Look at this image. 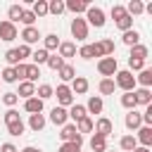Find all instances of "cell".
<instances>
[{
	"instance_id": "obj_1",
	"label": "cell",
	"mask_w": 152,
	"mask_h": 152,
	"mask_svg": "<svg viewBox=\"0 0 152 152\" xmlns=\"http://www.w3.org/2000/svg\"><path fill=\"white\" fill-rule=\"evenodd\" d=\"M112 81H114V86H116V88H121L124 93H133V90L138 88L135 76H133L128 69H119V71L114 74V78H112Z\"/></svg>"
},
{
	"instance_id": "obj_2",
	"label": "cell",
	"mask_w": 152,
	"mask_h": 152,
	"mask_svg": "<svg viewBox=\"0 0 152 152\" xmlns=\"http://www.w3.org/2000/svg\"><path fill=\"white\" fill-rule=\"evenodd\" d=\"M83 19H86V24H88V26H95V28H102V26H104V21H107L104 10H102V7H93V5L86 10V17H83Z\"/></svg>"
},
{
	"instance_id": "obj_3",
	"label": "cell",
	"mask_w": 152,
	"mask_h": 152,
	"mask_svg": "<svg viewBox=\"0 0 152 152\" xmlns=\"http://www.w3.org/2000/svg\"><path fill=\"white\" fill-rule=\"evenodd\" d=\"M52 97H57V107H71L74 104V93H71V88L66 86V83H59L57 88H55V93H52Z\"/></svg>"
},
{
	"instance_id": "obj_4",
	"label": "cell",
	"mask_w": 152,
	"mask_h": 152,
	"mask_svg": "<svg viewBox=\"0 0 152 152\" xmlns=\"http://www.w3.org/2000/svg\"><path fill=\"white\" fill-rule=\"evenodd\" d=\"M97 71L102 74V78H114V74L119 71L116 57H102V59H97Z\"/></svg>"
},
{
	"instance_id": "obj_5",
	"label": "cell",
	"mask_w": 152,
	"mask_h": 152,
	"mask_svg": "<svg viewBox=\"0 0 152 152\" xmlns=\"http://www.w3.org/2000/svg\"><path fill=\"white\" fill-rule=\"evenodd\" d=\"M59 140L62 142H76V145H83V135L76 131V124H64L59 128Z\"/></svg>"
},
{
	"instance_id": "obj_6",
	"label": "cell",
	"mask_w": 152,
	"mask_h": 152,
	"mask_svg": "<svg viewBox=\"0 0 152 152\" xmlns=\"http://www.w3.org/2000/svg\"><path fill=\"white\" fill-rule=\"evenodd\" d=\"M69 31H71V36H74L78 43H83V40L88 38V24H86V19H83V17H74Z\"/></svg>"
},
{
	"instance_id": "obj_7",
	"label": "cell",
	"mask_w": 152,
	"mask_h": 152,
	"mask_svg": "<svg viewBox=\"0 0 152 152\" xmlns=\"http://www.w3.org/2000/svg\"><path fill=\"white\" fill-rule=\"evenodd\" d=\"M93 131H95L97 135H102V138H109V135L114 133V124H112V119H107V116H97Z\"/></svg>"
},
{
	"instance_id": "obj_8",
	"label": "cell",
	"mask_w": 152,
	"mask_h": 152,
	"mask_svg": "<svg viewBox=\"0 0 152 152\" xmlns=\"http://www.w3.org/2000/svg\"><path fill=\"white\" fill-rule=\"evenodd\" d=\"M17 36H19V31H17V24H10L7 19H2V21H0V40H5V43H12Z\"/></svg>"
},
{
	"instance_id": "obj_9",
	"label": "cell",
	"mask_w": 152,
	"mask_h": 152,
	"mask_svg": "<svg viewBox=\"0 0 152 152\" xmlns=\"http://www.w3.org/2000/svg\"><path fill=\"white\" fill-rule=\"evenodd\" d=\"M124 124H126V128H128V131H133V133H135V131L142 126V112H138V109H131V112L126 114Z\"/></svg>"
},
{
	"instance_id": "obj_10",
	"label": "cell",
	"mask_w": 152,
	"mask_h": 152,
	"mask_svg": "<svg viewBox=\"0 0 152 152\" xmlns=\"http://www.w3.org/2000/svg\"><path fill=\"white\" fill-rule=\"evenodd\" d=\"M90 7V2H86V0H66L64 2V10H69L74 17H81V14H86V10Z\"/></svg>"
},
{
	"instance_id": "obj_11",
	"label": "cell",
	"mask_w": 152,
	"mask_h": 152,
	"mask_svg": "<svg viewBox=\"0 0 152 152\" xmlns=\"http://www.w3.org/2000/svg\"><path fill=\"white\" fill-rule=\"evenodd\" d=\"M43 36H40V31L36 28V26H24V31H21V40H24V45H33V43H38Z\"/></svg>"
},
{
	"instance_id": "obj_12",
	"label": "cell",
	"mask_w": 152,
	"mask_h": 152,
	"mask_svg": "<svg viewBox=\"0 0 152 152\" xmlns=\"http://www.w3.org/2000/svg\"><path fill=\"white\" fill-rule=\"evenodd\" d=\"M69 88H71V93H74V95H86V93H88V88H90V83H88V78H86V76H76V78L69 83Z\"/></svg>"
},
{
	"instance_id": "obj_13",
	"label": "cell",
	"mask_w": 152,
	"mask_h": 152,
	"mask_svg": "<svg viewBox=\"0 0 152 152\" xmlns=\"http://www.w3.org/2000/svg\"><path fill=\"white\" fill-rule=\"evenodd\" d=\"M43 107H45V102L38 100L36 95L28 97V100H24V112H28V116L31 114H43Z\"/></svg>"
},
{
	"instance_id": "obj_14",
	"label": "cell",
	"mask_w": 152,
	"mask_h": 152,
	"mask_svg": "<svg viewBox=\"0 0 152 152\" xmlns=\"http://www.w3.org/2000/svg\"><path fill=\"white\" fill-rule=\"evenodd\" d=\"M50 121L55 124V126H64V124H69V114H66V109L64 107H52V112H50Z\"/></svg>"
},
{
	"instance_id": "obj_15",
	"label": "cell",
	"mask_w": 152,
	"mask_h": 152,
	"mask_svg": "<svg viewBox=\"0 0 152 152\" xmlns=\"http://www.w3.org/2000/svg\"><path fill=\"white\" fill-rule=\"evenodd\" d=\"M135 140L140 142V147H150L152 145V126H140L135 131Z\"/></svg>"
},
{
	"instance_id": "obj_16",
	"label": "cell",
	"mask_w": 152,
	"mask_h": 152,
	"mask_svg": "<svg viewBox=\"0 0 152 152\" xmlns=\"http://www.w3.org/2000/svg\"><path fill=\"white\" fill-rule=\"evenodd\" d=\"M57 55H59L62 59H71V57H76V43H71V40H62L59 48H57Z\"/></svg>"
},
{
	"instance_id": "obj_17",
	"label": "cell",
	"mask_w": 152,
	"mask_h": 152,
	"mask_svg": "<svg viewBox=\"0 0 152 152\" xmlns=\"http://www.w3.org/2000/svg\"><path fill=\"white\" fill-rule=\"evenodd\" d=\"M83 107H86L88 116H90V114H102L104 102H102V97H100V95H93V97H88V104H83Z\"/></svg>"
},
{
	"instance_id": "obj_18",
	"label": "cell",
	"mask_w": 152,
	"mask_h": 152,
	"mask_svg": "<svg viewBox=\"0 0 152 152\" xmlns=\"http://www.w3.org/2000/svg\"><path fill=\"white\" fill-rule=\"evenodd\" d=\"M133 97H135V104H142V107L152 104V93H150V88H135V90H133Z\"/></svg>"
},
{
	"instance_id": "obj_19",
	"label": "cell",
	"mask_w": 152,
	"mask_h": 152,
	"mask_svg": "<svg viewBox=\"0 0 152 152\" xmlns=\"http://www.w3.org/2000/svg\"><path fill=\"white\" fill-rule=\"evenodd\" d=\"M126 14L133 19V17H140V14H145V2L142 0H131L128 5H126Z\"/></svg>"
},
{
	"instance_id": "obj_20",
	"label": "cell",
	"mask_w": 152,
	"mask_h": 152,
	"mask_svg": "<svg viewBox=\"0 0 152 152\" xmlns=\"http://www.w3.org/2000/svg\"><path fill=\"white\" fill-rule=\"evenodd\" d=\"M66 114H69V119H71L74 124L88 116V112H86V107H83V104H76V102H74V104H71V107L66 109Z\"/></svg>"
},
{
	"instance_id": "obj_21",
	"label": "cell",
	"mask_w": 152,
	"mask_h": 152,
	"mask_svg": "<svg viewBox=\"0 0 152 152\" xmlns=\"http://www.w3.org/2000/svg\"><path fill=\"white\" fill-rule=\"evenodd\" d=\"M45 124H48V119H45L43 114H31V116H28V128H31L33 133H40V131L45 128Z\"/></svg>"
},
{
	"instance_id": "obj_22",
	"label": "cell",
	"mask_w": 152,
	"mask_h": 152,
	"mask_svg": "<svg viewBox=\"0 0 152 152\" xmlns=\"http://www.w3.org/2000/svg\"><path fill=\"white\" fill-rule=\"evenodd\" d=\"M57 76L62 78V83H66V86H69V83H71V81L76 78V69H74L71 64H66V62H64V66H62V69L57 71Z\"/></svg>"
},
{
	"instance_id": "obj_23",
	"label": "cell",
	"mask_w": 152,
	"mask_h": 152,
	"mask_svg": "<svg viewBox=\"0 0 152 152\" xmlns=\"http://www.w3.org/2000/svg\"><path fill=\"white\" fill-rule=\"evenodd\" d=\"M33 95H36V83H31V81H21V83H19V93H17V97L28 100V97H33Z\"/></svg>"
},
{
	"instance_id": "obj_24",
	"label": "cell",
	"mask_w": 152,
	"mask_h": 152,
	"mask_svg": "<svg viewBox=\"0 0 152 152\" xmlns=\"http://www.w3.org/2000/svg\"><path fill=\"white\" fill-rule=\"evenodd\" d=\"M121 43H124V45H128V48H133V45H138V43H140V31H135V28H131V31H126V33H121Z\"/></svg>"
},
{
	"instance_id": "obj_25",
	"label": "cell",
	"mask_w": 152,
	"mask_h": 152,
	"mask_svg": "<svg viewBox=\"0 0 152 152\" xmlns=\"http://www.w3.org/2000/svg\"><path fill=\"white\" fill-rule=\"evenodd\" d=\"M24 10H26V7H21V5H10V7H7V21H10V24H17V21L21 19Z\"/></svg>"
},
{
	"instance_id": "obj_26",
	"label": "cell",
	"mask_w": 152,
	"mask_h": 152,
	"mask_svg": "<svg viewBox=\"0 0 152 152\" xmlns=\"http://www.w3.org/2000/svg\"><path fill=\"white\" fill-rule=\"evenodd\" d=\"M59 43H62V40H59L57 33H48V36H43V50H48V52H50V50H57Z\"/></svg>"
},
{
	"instance_id": "obj_27",
	"label": "cell",
	"mask_w": 152,
	"mask_h": 152,
	"mask_svg": "<svg viewBox=\"0 0 152 152\" xmlns=\"http://www.w3.org/2000/svg\"><path fill=\"white\" fill-rule=\"evenodd\" d=\"M147 55H150V48L147 45H142V43H138V45H133L131 48V59H147Z\"/></svg>"
},
{
	"instance_id": "obj_28",
	"label": "cell",
	"mask_w": 152,
	"mask_h": 152,
	"mask_svg": "<svg viewBox=\"0 0 152 152\" xmlns=\"http://www.w3.org/2000/svg\"><path fill=\"white\" fill-rule=\"evenodd\" d=\"M119 147H121L124 152H133V150L138 147V140H135V135H133V133H128V135H124V138L119 140Z\"/></svg>"
},
{
	"instance_id": "obj_29",
	"label": "cell",
	"mask_w": 152,
	"mask_h": 152,
	"mask_svg": "<svg viewBox=\"0 0 152 152\" xmlns=\"http://www.w3.org/2000/svg\"><path fill=\"white\" fill-rule=\"evenodd\" d=\"M90 150H93V152H107V138L93 133V138H90Z\"/></svg>"
},
{
	"instance_id": "obj_30",
	"label": "cell",
	"mask_w": 152,
	"mask_h": 152,
	"mask_svg": "<svg viewBox=\"0 0 152 152\" xmlns=\"http://www.w3.org/2000/svg\"><path fill=\"white\" fill-rule=\"evenodd\" d=\"M135 83H140L142 88H150L152 86V69H142V71H138V76H135Z\"/></svg>"
},
{
	"instance_id": "obj_31",
	"label": "cell",
	"mask_w": 152,
	"mask_h": 152,
	"mask_svg": "<svg viewBox=\"0 0 152 152\" xmlns=\"http://www.w3.org/2000/svg\"><path fill=\"white\" fill-rule=\"evenodd\" d=\"M52 93H55V88H52L50 83H40V86L36 88V97H38V100H43V102H45V100H50V97H52Z\"/></svg>"
},
{
	"instance_id": "obj_32",
	"label": "cell",
	"mask_w": 152,
	"mask_h": 152,
	"mask_svg": "<svg viewBox=\"0 0 152 152\" xmlns=\"http://www.w3.org/2000/svg\"><path fill=\"white\" fill-rule=\"evenodd\" d=\"M24 131H26V124L19 119V121H12V124H7V133L12 135V138H19V135H24Z\"/></svg>"
},
{
	"instance_id": "obj_33",
	"label": "cell",
	"mask_w": 152,
	"mask_h": 152,
	"mask_svg": "<svg viewBox=\"0 0 152 152\" xmlns=\"http://www.w3.org/2000/svg\"><path fill=\"white\" fill-rule=\"evenodd\" d=\"M48 57H50V52H48V50H43V48H38L36 52H31V64L40 66V64H45V62H48Z\"/></svg>"
},
{
	"instance_id": "obj_34",
	"label": "cell",
	"mask_w": 152,
	"mask_h": 152,
	"mask_svg": "<svg viewBox=\"0 0 152 152\" xmlns=\"http://www.w3.org/2000/svg\"><path fill=\"white\" fill-rule=\"evenodd\" d=\"M97 90H100V95H114L116 86H114V81H112V78H102V81L97 83Z\"/></svg>"
},
{
	"instance_id": "obj_35",
	"label": "cell",
	"mask_w": 152,
	"mask_h": 152,
	"mask_svg": "<svg viewBox=\"0 0 152 152\" xmlns=\"http://www.w3.org/2000/svg\"><path fill=\"white\" fill-rule=\"evenodd\" d=\"M93 126H95V121L90 119V116H86V119H81V121H76V131L83 135V133H93Z\"/></svg>"
},
{
	"instance_id": "obj_36",
	"label": "cell",
	"mask_w": 152,
	"mask_h": 152,
	"mask_svg": "<svg viewBox=\"0 0 152 152\" xmlns=\"http://www.w3.org/2000/svg\"><path fill=\"white\" fill-rule=\"evenodd\" d=\"M62 12H66L62 0H50V2H48V14H52V17H59Z\"/></svg>"
},
{
	"instance_id": "obj_37",
	"label": "cell",
	"mask_w": 152,
	"mask_h": 152,
	"mask_svg": "<svg viewBox=\"0 0 152 152\" xmlns=\"http://www.w3.org/2000/svg\"><path fill=\"white\" fill-rule=\"evenodd\" d=\"M31 12L36 14V19H38V17H45V14H48V0H36L33 7H31Z\"/></svg>"
},
{
	"instance_id": "obj_38",
	"label": "cell",
	"mask_w": 152,
	"mask_h": 152,
	"mask_svg": "<svg viewBox=\"0 0 152 152\" xmlns=\"http://www.w3.org/2000/svg\"><path fill=\"white\" fill-rule=\"evenodd\" d=\"M114 24H116V28H119L121 33H126V31H131V28H133V19H131L128 14H126V17H121L119 21H114Z\"/></svg>"
},
{
	"instance_id": "obj_39",
	"label": "cell",
	"mask_w": 152,
	"mask_h": 152,
	"mask_svg": "<svg viewBox=\"0 0 152 152\" xmlns=\"http://www.w3.org/2000/svg\"><path fill=\"white\" fill-rule=\"evenodd\" d=\"M76 52H78V57H81V59H86V62H90V59L95 57V55H93V43H88V45H81Z\"/></svg>"
},
{
	"instance_id": "obj_40",
	"label": "cell",
	"mask_w": 152,
	"mask_h": 152,
	"mask_svg": "<svg viewBox=\"0 0 152 152\" xmlns=\"http://www.w3.org/2000/svg\"><path fill=\"white\" fill-rule=\"evenodd\" d=\"M5 59H7V64H10V66H17V64H21V59H19V52H17V48H10V50L5 52Z\"/></svg>"
},
{
	"instance_id": "obj_41",
	"label": "cell",
	"mask_w": 152,
	"mask_h": 152,
	"mask_svg": "<svg viewBox=\"0 0 152 152\" xmlns=\"http://www.w3.org/2000/svg\"><path fill=\"white\" fill-rule=\"evenodd\" d=\"M45 64H48V66H50V69H52V71H59V69H62V66H64V59H62V57H59V55H50V57H48V62H45Z\"/></svg>"
},
{
	"instance_id": "obj_42",
	"label": "cell",
	"mask_w": 152,
	"mask_h": 152,
	"mask_svg": "<svg viewBox=\"0 0 152 152\" xmlns=\"http://www.w3.org/2000/svg\"><path fill=\"white\" fill-rule=\"evenodd\" d=\"M121 107H124V109H128V112L138 107V104H135V97H133V93H124V95H121Z\"/></svg>"
},
{
	"instance_id": "obj_43",
	"label": "cell",
	"mask_w": 152,
	"mask_h": 152,
	"mask_svg": "<svg viewBox=\"0 0 152 152\" xmlns=\"http://www.w3.org/2000/svg\"><path fill=\"white\" fill-rule=\"evenodd\" d=\"M38 76H40V66H36V64H28V66H26V81L36 83V81H38Z\"/></svg>"
},
{
	"instance_id": "obj_44",
	"label": "cell",
	"mask_w": 152,
	"mask_h": 152,
	"mask_svg": "<svg viewBox=\"0 0 152 152\" xmlns=\"http://www.w3.org/2000/svg\"><path fill=\"white\" fill-rule=\"evenodd\" d=\"M2 81H5V83H17V81H19L14 66H5V69H2Z\"/></svg>"
},
{
	"instance_id": "obj_45",
	"label": "cell",
	"mask_w": 152,
	"mask_h": 152,
	"mask_svg": "<svg viewBox=\"0 0 152 152\" xmlns=\"http://www.w3.org/2000/svg\"><path fill=\"white\" fill-rule=\"evenodd\" d=\"M109 14H112V19H114V21H119L121 17H126V5H112Z\"/></svg>"
},
{
	"instance_id": "obj_46",
	"label": "cell",
	"mask_w": 152,
	"mask_h": 152,
	"mask_svg": "<svg viewBox=\"0 0 152 152\" xmlns=\"http://www.w3.org/2000/svg\"><path fill=\"white\" fill-rule=\"evenodd\" d=\"M19 102V97H17V93H5L2 95V104L7 107V109H14V104Z\"/></svg>"
},
{
	"instance_id": "obj_47",
	"label": "cell",
	"mask_w": 152,
	"mask_h": 152,
	"mask_svg": "<svg viewBox=\"0 0 152 152\" xmlns=\"http://www.w3.org/2000/svg\"><path fill=\"white\" fill-rule=\"evenodd\" d=\"M24 26H33L36 24V14L31 12V10H24V14H21V19H19Z\"/></svg>"
},
{
	"instance_id": "obj_48",
	"label": "cell",
	"mask_w": 152,
	"mask_h": 152,
	"mask_svg": "<svg viewBox=\"0 0 152 152\" xmlns=\"http://www.w3.org/2000/svg\"><path fill=\"white\" fill-rule=\"evenodd\" d=\"M145 69V59H131L128 57V71L133 74V71H142Z\"/></svg>"
},
{
	"instance_id": "obj_49",
	"label": "cell",
	"mask_w": 152,
	"mask_h": 152,
	"mask_svg": "<svg viewBox=\"0 0 152 152\" xmlns=\"http://www.w3.org/2000/svg\"><path fill=\"white\" fill-rule=\"evenodd\" d=\"M17 52H19V59H21V62L31 59V48H28V45H24V43H21V45L17 48Z\"/></svg>"
},
{
	"instance_id": "obj_50",
	"label": "cell",
	"mask_w": 152,
	"mask_h": 152,
	"mask_svg": "<svg viewBox=\"0 0 152 152\" xmlns=\"http://www.w3.org/2000/svg\"><path fill=\"white\" fill-rule=\"evenodd\" d=\"M57 152H81V145H76V142H62Z\"/></svg>"
},
{
	"instance_id": "obj_51",
	"label": "cell",
	"mask_w": 152,
	"mask_h": 152,
	"mask_svg": "<svg viewBox=\"0 0 152 152\" xmlns=\"http://www.w3.org/2000/svg\"><path fill=\"white\" fill-rule=\"evenodd\" d=\"M26 66H28V62H21V64H17V66H14L17 78H19V81H26Z\"/></svg>"
},
{
	"instance_id": "obj_52",
	"label": "cell",
	"mask_w": 152,
	"mask_h": 152,
	"mask_svg": "<svg viewBox=\"0 0 152 152\" xmlns=\"http://www.w3.org/2000/svg\"><path fill=\"white\" fill-rule=\"evenodd\" d=\"M21 116H19V112L17 109H7L5 112V124H12V121H19Z\"/></svg>"
},
{
	"instance_id": "obj_53",
	"label": "cell",
	"mask_w": 152,
	"mask_h": 152,
	"mask_svg": "<svg viewBox=\"0 0 152 152\" xmlns=\"http://www.w3.org/2000/svg\"><path fill=\"white\" fill-rule=\"evenodd\" d=\"M0 152H19V150H17L12 142H2V145H0Z\"/></svg>"
},
{
	"instance_id": "obj_54",
	"label": "cell",
	"mask_w": 152,
	"mask_h": 152,
	"mask_svg": "<svg viewBox=\"0 0 152 152\" xmlns=\"http://www.w3.org/2000/svg\"><path fill=\"white\" fill-rule=\"evenodd\" d=\"M19 152H43L40 147H33V145H26L24 150H19Z\"/></svg>"
},
{
	"instance_id": "obj_55",
	"label": "cell",
	"mask_w": 152,
	"mask_h": 152,
	"mask_svg": "<svg viewBox=\"0 0 152 152\" xmlns=\"http://www.w3.org/2000/svg\"><path fill=\"white\" fill-rule=\"evenodd\" d=\"M133 152H150V147H135Z\"/></svg>"
},
{
	"instance_id": "obj_56",
	"label": "cell",
	"mask_w": 152,
	"mask_h": 152,
	"mask_svg": "<svg viewBox=\"0 0 152 152\" xmlns=\"http://www.w3.org/2000/svg\"><path fill=\"white\" fill-rule=\"evenodd\" d=\"M107 152H109V150H107Z\"/></svg>"
}]
</instances>
